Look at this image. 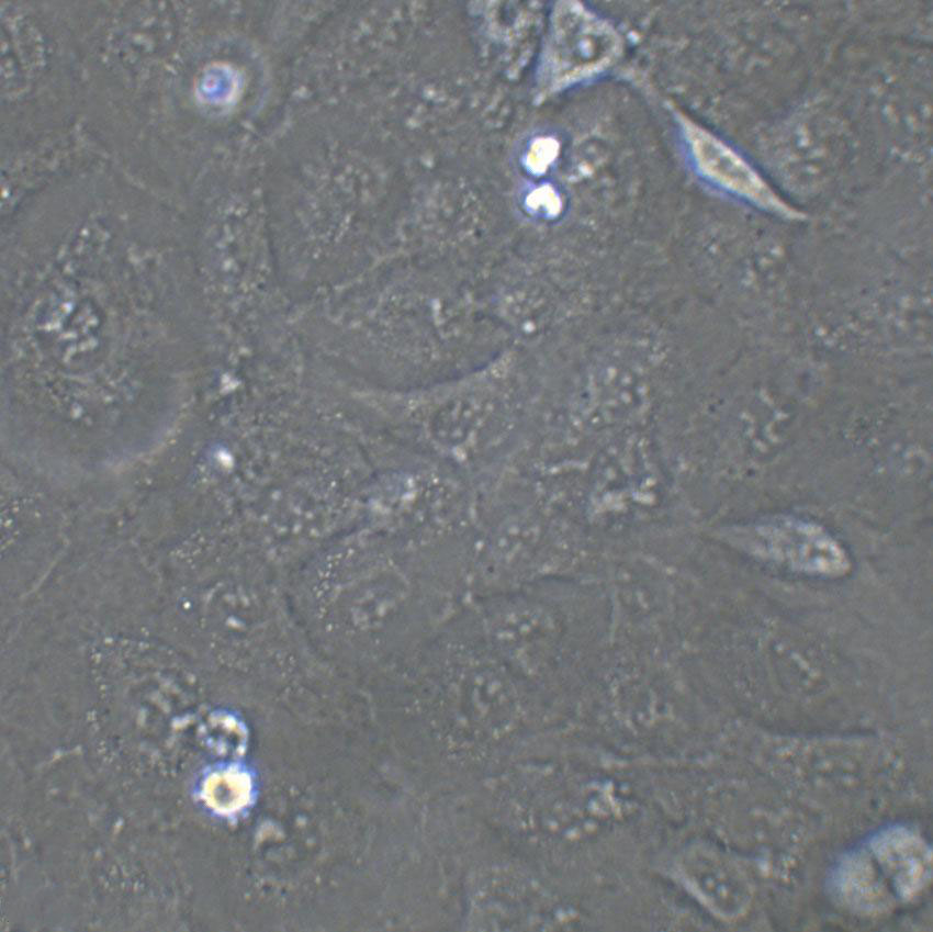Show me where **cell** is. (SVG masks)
<instances>
[{
	"label": "cell",
	"mask_w": 933,
	"mask_h": 932,
	"mask_svg": "<svg viewBox=\"0 0 933 932\" xmlns=\"http://www.w3.org/2000/svg\"><path fill=\"white\" fill-rule=\"evenodd\" d=\"M621 40L605 20L578 3H561L554 13L543 63L550 89L587 78L619 56Z\"/></svg>",
	"instance_id": "obj_1"
},
{
	"label": "cell",
	"mask_w": 933,
	"mask_h": 932,
	"mask_svg": "<svg viewBox=\"0 0 933 932\" xmlns=\"http://www.w3.org/2000/svg\"><path fill=\"white\" fill-rule=\"evenodd\" d=\"M679 122L702 176L769 211L790 218L801 217L726 143L683 114H679Z\"/></svg>",
	"instance_id": "obj_2"
},
{
	"label": "cell",
	"mask_w": 933,
	"mask_h": 932,
	"mask_svg": "<svg viewBox=\"0 0 933 932\" xmlns=\"http://www.w3.org/2000/svg\"><path fill=\"white\" fill-rule=\"evenodd\" d=\"M681 877L693 894L723 919L743 914L752 899L745 873L727 854L706 845L689 847L678 863Z\"/></svg>",
	"instance_id": "obj_3"
},
{
	"label": "cell",
	"mask_w": 933,
	"mask_h": 932,
	"mask_svg": "<svg viewBox=\"0 0 933 932\" xmlns=\"http://www.w3.org/2000/svg\"><path fill=\"white\" fill-rule=\"evenodd\" d=\"M767 538L775 557L800 571L838 574L846 568L843 550L816 526L782 521L769 528Z\"/></svg>",
	"instance_id": "obj_4"
},
{
	"label": "cell",
	"mask_w": 933,
	"mask_h": 932,
	"mask_svg": "<svg viewBox=\"0 0 933 932\" xmlns=\"http://www.w3.org/2000/svg\"><path fill=\"white\" fill-rule=\"evenodd\" d=\"M247 778L237 772L213 775L205 785V797L215 809L224 812L241 807L248 798Z\"/></svg>",
	"instance_id": "obj_5"
}]
</instances>
